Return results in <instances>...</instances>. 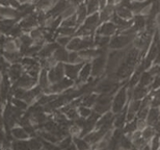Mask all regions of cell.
Returning <instances> with one entry per match:
<instances>
[{
	"instance_id": "17",
	"label": "cell",
	"mask_w": 160,
	"mask_h": 150,
	"mask_svg": "<svg viewBox=\"0 0 160 150\" xmlns=\"http://www.w3.org/2000/svg\"><path fill=\"white\" fill-rule=\"evenodd\" d=\"M38 23H39V20H38L37 16L36 15H29L22 20L20 25L22 26V28H23V30H29L30 28L36 26Z\"/></svg>"
},
{
	"instance_id": "36",
	"label": "cell",
	"mask_w": 160,
	"mask_h": 150,
	"mask_svg": "<svg viewBox=\"0 0 160 150\" xmlns=\"http://www.w3.org/2000/svg\"><path fill=\"white\" fill-rule=\"evenodd\" d=\"M120 148H124V149L133 148V142L129 136H127V135L123 136V138H122L121 143H120Z\"/></svg>"
},
{
	"instance_id": "19",
	"label": "cell",
	"mask_w": 160,
	"mask_h": 150,
	"mask_svg": "<svg viewBox=\"0 0 160 150\" xmlns=\"http://www.w3.org/2000/svg\"><path fill=\"white\" fill-rule=\"evenodd\" d=\"M52 55L55 57V59L57 62H62V63H69V52L67 51V49L63 46H59Z\"/></svg>"
},
{
	"instance_id": "9",
	"label": "cell",
	"mask_w": 160,
	"mask_h": 150,
	"mask_svg": "<svg viewBox=\"0 0 160 150\" xmlns=\"http://www.w3.org/2000/svg\"><path fill=\"white\" fill-rule=\"evenodd\" d=\"M24 72H25L24 66L22 65L21 63H16V64H12L11 65V67H9V69L8 71V74L9 76L11 81L16 82L22 75H23Z\"/></svg>"
},
{
	"instance_id": "46",
	"label": "cell",
	"mask_w": 160,
	"mask_h": 150,
	"mask_svg": "<svg viewBox=\"0 0 160 150\" xmlns=\"http://www.w3.org/2000/svg\"><path fill=\"white\" fill-rule=\"evenodd\" d=\"M158 88H160V75L155 76L154 79H153L151 85H150V90H157Z\"/></svg>"
},
{
	"instance_id": "54",
	"label": "cell",
	"mask_w": 160,
	"mask_h": 150,
	"mask_svg": "<svg viewBox=\"0 0 160 150\" xmlns=\"http://www.w3.org/2000/svg\"><path fill=\"white\" fill-rule=\"evenodd\" d=\"M19 1H20L21 3H25V2H27L28 0H19Z\"/></svg>"
},
{
	"instance_id": "2",
	"label": "cell",
	"mask_w": 160,
	"mask_h": 150,
	"mask_svg": "<svg viewBox=\"0 0 160 150\" xmlns=\"http://www.w3.org/2000/svg\"><path fill=\"white\" fill-rule=\"evenodd\" d=\"M127 99H129L128 95V84L126 85H123L121 89H119L118 93L113 98L112 102V111L114 114L120 113L124 110V107L127 105Z\"/></svg>"
},
{
	"instance_id": "31",
	"label": "cell",
	"mask_w": 160,
	"mask_h": 150,
	"mask_svg": "<svg viewBox=\"0 0 160 150\" xmlns=\"http://www.w3.org/2000/svg\"><path fill=\"white\" fill-rule=\"evenodd\" d=\"M156 133L157 132H156L154 126H152V125H148L145 129L142 130V137L149 143H150V141H152V139L154 138V136L156 135Z\"/></svg>"
},
{
	"instance_id": "22",
	"label": "cell",
	"mask_w": 160,
	"mask_h": 150,
	"mask_svg": "<svg viewBox=\"0 0 160 150\" xmlns=\"http://www.w3.org/2000/svg\"><path fill=\"white\" fill-rule=\"evenodd\" d=\"M113 16V5L112 4H108L107 6H105L104 8H101L100 12V21L102 22H107L111 17Z\"/></svg>"
},
{
	"instance_id": "12",
	"label": "cell",
	"mask_w": 160,
	"mask_h": 150,
	"mask_svg": "<svg viewBox=\"0 0 160 150\" xmlns=\"http://www.w3.org/2000/svg\"><path fill=\"white\" fill-rule=\"evenodd\" d=\"M118 30L117 25L111 22H104L103 25H101L100 27L97 29V34H100V36H107L109 37L111 34H116V31Z\"/></svg>"
},
{
	"instance_id": "32",
	"label": "cell",
	"mask_w": 160,
	"mask_h": 150,
	"mask_svg": "<svg viewBox=\"0 0 160 150\" xmlns=\"http://www.w3.org/2000/svg\"><path fill=\"white\" fill-rule=\"evenodd\" d=\"M81 40H82V38H80V37L73 38V39L70 41V43L67 45V48H68V50H72V51H79Z\"/></svg>"
},
{
	"instance_id": "51",
	"label": "cell",
	"mask_w": 160,
	"mask_h": 150,
	"mask_svg": "<svg viewBox=\"0 0 160 150\" xmlns=\"http://www.w3.org/2000/svg\"><path fill=\"white\" fill-rule=\"evenodd\" d=\"M151 94H152L153 97H158V98H160V88H158L157 90H154Z\"/></svg>"
},
{
	"instance_id": "18",
	"label": "cell",
	"mask_w": 160,
	"mask_h": 150,
	"mask_svg": "<svg viewBox=\"0 0 160 150\" xmlns=\"http://www.w3.org/2000/svg\"><path fill=\"white\" fill-rule=\"evenodd\" d=\"M160 121V108L159 107H151L149 111L148 117H147V122L148 125H155L156 123Z\"/></svg>"
},
{
	"instance_id": "20",
	"label": "cell",
	"mask_w": 160,
	"mask_h": 150,
	"mask_svg": "<svg viewBox=\"0 0 160 150\" xmlns=\"http://www.w3.org/2000/svg\"><path fill=\"white\" fill-rule=\"evenodd\" d=\"M58 0H39L36 3V8L39 12H47L50 11Z\"/></svg>"
},
{
	"instance_id": "7",
	"label": "cell",
	"mask_w": 160,
	"mask_h": 150,
	"mask_svg": "<svg viewBox=\"0 0 160 150\" xmlns=\"http://www.w3.org/2000/svg\"><path fill=\"white\" fill-rule=\"evenodd\" d=\"M86 62H81L77 64H71V63H65V71L67 77L73 79V80H77L79 77L80 70L82 69L83 65Z\"/></svg>"
},
{
	"instance_id": "37",
	"label": "cell",
	"mask_w": 160,
	"mask_h": 150,
	"mask_svg": "<svg viewBox=\"0 0 160 150\" xmlns=\"http://www.w3.org/2000/svg\"><path fill=\"white\" fill-rule=\"evenodd\" d=\"M76 24H77V16H76V14L70 16V17H68L66 20L62 22V26L65 27H74Z\"/></svg>"
},
{
	"instance_id": "16",
	"label": "cell",
	"mask_w": 160,
	"mask_h": 150,
	"mask_svg": "<svg viewBox=\"0 0 160 150\" xmlns=\"http://www.w3.org/2000/svg\"><path fill=\"white\" fill-rule=\"evenodd\" d=\"M150 90L149 87H143V85H137L133 88V92H132V99H137V100H142L147 95H148V92Z\"/></svg>"
},
{
	"instance_id": "35",
	"label": "cell",
	"mask_w": 160,
	"mask_h": 150,
	"mask_svg": "<svg viewBox=\"0 0 160 150\" xmlns=\"http://www.w3.org/2000/svg\"><path fill=\"white\" fill-rule=\"evenodd\" d=\"M12 103L14 104L16 107L20 108V110L24 111L29 107V104H28L26 101L23 99H19V98H16V97L12 98Z\"/></svg>"
},
{
	"instance_id": "15",
	"label": "cell",
	"mask_w": 160,
	"mask_h": 150,
	"mask_svg": "<svg viewBox=\"0 0 160 150\" xmlns=\"http://www.w3.org/2000/svg\"><path fill=\"white\" fill-rule=\"evenodd\" d=\"M2 55L5 57L6 60L11 64H16V63H21L23 54L21 53L20 50L17 51H2Z\"/></svg>"
},
{
	"instance_id": "29",
	"label": "cell",
	"mask_w": 160,
	"mask_h": 150,
	"mask_svg": "<svg viewBox=\"0 0 160 150\" xmlns=\"http://www.w3.org/2000/svg\"><path fill=\"white\" fill-rule=\"evenodd\" d=\"M124 133L125 135H131V133H133L135 130H137V117L134 118L133 120L131 121H128L127 122V125L124 126Z\"/></svg>"
},
{
	"instance_id": "44",
	"label": "cell",
	"mask_w": 160,
	"mask_h": 150,
	"mask_svg": "<svg viewBox=\"0 0 160 150\" xmlns=\"http://www.w3.org/2000/svg\"><path fill=\"white\" fill-rule=\"evenodd\" d=\"M79 52L78 51H71L69 53V63L71 64H77L79 63Z\"/></svg>"
},
{
	"instance_id": "6",
	"label": "cell",
	"mask_w": 160,
	"mask_h": 150,
	"mask_svg": "<svg viewBox=\"0 0 160 150\" xmlns=\"http://www.w3.org/2000/svg\"><path fill=\"white\" fill-rule=\"evenodd\" d=\"M65 63L58 62L55 66L48 70V75H49V80L51 84H55L65 77Z\"/></svg>"
},
{
	"instance_id": "41",
	"label": "cell",
	"mask_w": 160,
	"mask_h": 150,
	"mask_svg": "<svg viewBox=\"0 0 160 150\" xmlns=\"http://www.w3.org/2000/svg\"><path fill=\"white\" fill-rule=\"evenodd\" d=\"M73 136L71 135H69V136H67L65 139H62V141L59 142V147L60 149H69V147L71 146L73 143V138H72Z\"/></svg>"
},
{
	"instance_id": "56",
	"label": "cell",
	"mask_w": 160,
	"mask_h": 150,
	"mask_svg": "<svg viewBox=\"0 0 160 150\" xmlns=\"http://www.w3.org/2000/svg\"><path fill=\"white\" fill-rule=\"evenodd\" d=\"M137 1H143V0H137Z\"/></svg>"
},
{
	"instance_id": "26",
	"label": "cell",
	"mask_w": 160,
	"mask_h": 150,
	"mask_svg": "<svg viewBox=\"0 0 160 150\" xmlns=\"http://www.w3.org/2000/svg\"><path fill=\"white\" fill-rule=\"evenodd\" d=\"M86 15H88V6H86L85 4H83V3H81V4L78 5L77 11H76V16H77V24H81L82 22L85 20Z\"/></svg>"
},
{
	"instance_id": "42",
	"label": "cell",
	"mask_w": 160,
	"mask_h": 150,
	"mask_svg": "<svg viewBox=\"0 0 160 150\" xmlns=\"http://www.w3.org/2000/svg\"><path fill=\"white\" fill-rule=\"evenodd\" d=\"M78 113L81 117H84V118H88V116H91L92 111L89 108L88 106H85V105H80L78 106Z\"/></svg>"
},
{
	"instance_id": "21",
	"label": "cell",
	"mask_w": 160,
	"mask_h": 150,
	"mask_svg": "<svg viewBox=\"0 0 160 150\" xmlns=\"http://www.w3.org/2000/svg\"><path fill=\"white\" fill-rule=\"evenodd\" d=\"M39 85L43 88L44 92H46L49 89L51 82L49 80V75H48V70L45 68H42L40 76H39Z\"/></svg>"
},
{
	"instance_id": "47",
	"label": "cell",
	"mask_w": 160,
	"mask_h": 150,
	"mask_svg": "<svg viewBox=\"0 0 160 150\" xmlns=\"http://www.w3.org/2000/svg\"><path fill=\"white\" fill-rule=\"evenodd\" d=\"M71 40L72 39H70V37L63 36V37H60V38H58V39H57V43H58L60 46L66 47L70 43V41H71Z\"/></svg>"
},
{
	"instance_id": "40",
	"label": "cell",
	"mask_w": 160,
	"mask_h": 150,
	"mask_svg": "<svg viewBox=\"0 0 160 150\" xmlns=\"http://www.w3.org/2000/svg\"><path fill=\"white\" fill-rule=\"evenodd\" d=\"M28 144H29V149H41L43 148V144L40 141V139L38 137H33L28 140Z\"/></svg>"
},
{
	"instance_id": "39",
	"label": "cell",
	"mask_w": 160,
	"mask_h": 150,
	"mask_svg": "<svg viewBox=\"0 0 160 150\" xmlns=\"http://www.w3.org/2000/svg\"><path fill=\"white\" fill-rule=\"evenodd\" d=\"M57 34H62V36H66V37H70L73 36V34H76V28L75 27H65L62 26L59 29H57Z\"/></svg>"
},
{
	"instance_id": "27",
	"label": "cell",
	"mask_w": 160,
	"mask_h": 150,
	"mask_svg": "<svg viewBox=\"0 0 160 150\" xmlns=\"http://www.w3.org/2000/svg\"><path fill=\"white\" fill-rule=\"evenodd\" d=\"M147 25V21H146V18L143 17L142 15H139L137 14L135 17H134V22H133V26L134 28L137 30V31H142L145 29Z\"/></svg>"
},
{
	"instance_id": "1",
	"label": "cell",
	"mask_w": 160,
	"mask_h": 150,
	"mask_svg": "<svg viewBox=\"0 0 160 150\" xmlns=\"http://www.w3.org/2000/svg\"><path fill=\"white\" fill-rule=\"evenodd\" d=\"M114 93H101L98 95L97 101L94 105V111H98L99 114L103 115L107 111H109V108L112 107L113 95Z\"/></svg>"
},
{
	"instance_id": "3",
	"label": "cell",
	"mask_w": 160,
	"mask_h": 150,
	"mask_svg": "<svg viewBox=\"0 0 160 150\" xmlns=\"http://www.w3.org/2000/svg\"><path fill=\"white\" fill-rule=\"evenodd\" d=\"M134 36H135V34H126L122 33V34L114 36L112 39L110 40L109 46H108V47L111 48V49H122V48H124V47L129 45V44L134 40Z\"/></svg>"
},
{
	"instance_id": "34",
	"label": "cell",
	"mask_w": 160,
	"mask_h": 150,
	"mask_svg": "<svg viewBox=\"0 0 160 150\" xmlns=\"http://www.w3.org/2000/svg\"><path fill=\"white\" fill-rule=\"evenodd\" d=\"M12 149H29V144L27 140H18L12 142Z\"/></svg>"
},
{
	"instance_id": "24",
	"label": "cell",
	"mask_w": 160,
	"mask_h": 150,
	"mask_svg": "<svg viewBox=\"0 0 160 150\" xmlns=\"http://www.w3.org/2000/svg\"><path fill=\"white\" fill-rule=\"evenodd\" d=\"M132 11L127 8V6H123V5H117L116 8V14H118L121 18L125 19V20H129V19L132 18Z\"/></svg>"
},
{
	"instance_id": "30",
	"label": "cell",
	"mask_w": 160,
	"mask_h": 150,
	"mask_svg": "<svg viewBox=\"0 0 160 150\" xmlns=\"http://www.w3.org/2000/svg\"><path fill=\"white\" fill-rule=\"evenodd\" d=\"M73 142H74V144L76 145L77 149H80V150L88 149V148L92 147V146L85 141L84 138L82 139L81 137H73Z\"/></svg>"
},
{
	"instance_id": "11",
	"label": "cell",
	"mask_w": 160,
	"mask_h": 150,
	"mask_svg": "<svg viewBox=\"0 0 160 150\" xmlns=\"http://www.w3.org/2000/svg\"><path fill=\"white\" fill-rule=\"evenodd\" d=\"M100 14L98 12L94 13V14L89 15V17H88L84 21V26L86 28H88L92 34L95 33V30L97 29L98 26L100 25Z\"/></svg>"
},
{
	"instance_id": "13",
	"label": "cell",
	"mask_w": 160,
	"mask_h": 150,
	"mask_svg": "<svg viewBox=\"0 0 160 150\" xmlns=\"http://www.w3.org/2000/svg\"><path fill=\"white\" fill-rule=\"evenodd\" d=\"M60 45L57 42H52V43H49L48 45H45L42 47V49L39 51L38 53V56L42 57V59H46V57H49L51 56L52 54L54 53L57 48H58Z\"/></svg>"
},
{
	"instance_id": "28",
	"label": "cell",
	"mask_w": 160,
	"mask_h": 150,
	"mask_svg": "<svg viewBox=\"0 0 160 150\" xmlns=\"http://www.w3.org/2000/svg\"><path fill=\"white\" fill-rule=\"evenodd\" d=\"M82 102H81V105H85V106H88V107H92L94 106L96 101H97V98H98V95L97 94H88V95H84L82 96Z\"/></svg>"
},
{
	"instance_id": "8",
	"label": "cell",
	"mask_w": 160,
	"mask_h": 150,
	"mask_svg": "<svg viewBox=\"0 0 160 150\" xmlns=\"http://www.w3.org/2000/svg\"><path fill=\"white\" fill-rule=\"evenodd\" d=\"M38 81H39L38 78H34L32 76H30L28 73L24 72L23 75H22L17 81L14 82V87H20V88L26 89V90H29V89H32L33 87H36V84Z\"/></svg>"
},
{
	"instance_id": "45",
	"label": "cell",
	"mask_w": 160,
	"mask_h": 150,
	"mask_svg": "<svg viewBox=\"0 0 160 150\" xmlns=\"http://www.w3.org/2000/svg\"><path fill=\"white\" fill-rule=\"evenodd\" d=\"M151 148L152 149H159L160 148V133H156L154 136V138L152 139Z\"/></svg>"
},
{
	"instance_id": "5",
	"label": "cell",
	"mask_w": 160,
	"mask_h": 150,
	"mask_svg": "<svg viewBox=\"0 0 160 150\" xmlns=\"http://www.w3.org/2000/svg\"><path fill=\"white\" fill-rule=\"evenodd\" d=\"M92 77H99L104 71L105 64H106V51L103 50L100 54L92 59Z\"/></svg>"
},
{
	"instance_id": "49",
	"label": "cell",
	"mask_w": 160,
	"mask_h": 150,
	"mask_svg": "<svg viewBox=\"0 0 160 150\" xmlns=\"http://www.w3.org/2000/svg\"><path fill=\"white\" fill-rule=\"evenodd\" d=\"M149 71L154 77L157 75H160V65H154L151 69H149Z\"/></svg>"
},
{
	"instance_id": "4",
	"label": "cell",
	"mask_w": 160,
	"mask_h": 150,
	"mask_svg": "<svg viewBox=\"0 0 160 150\" xmlns=\"http://www.w3.org/2000/svg\"><path fill=\"white\" fill-rule=\"evenodd\" d=\"M75 84V80L69 78V77H63L62 80H59L58 82L55 84H51L49 89L45 92L47 94H58L62 92H65L66 90H68L69 88H72Z\"/></svg>"
},
{
	"instance_id": "55",
	"label": "cell",
	"mask_w": 160,
	"mask_h": 150,
	"mask_svg": "<svg viewBox=\"0 0 160 150\" xmlns=\"http://www.w3.org/2000/svg\"><path fill=\"white\" fill-rule=\"evenodd\" d=\"M159 29H160V18H159ZM159 34H160V30H159Z\"/></svg>"
},
{
	"instance_id": "43",
	"label": "cell",
	"mask_w": 160,
	"mask_h": 150,
	"mask_svg": "<svg viewBox=\"0 0 160 150\" xmlns=\"http://www.w3.org/2000/svg\"><path fill=\"white\" fill-rule=\"evenodd\" d=\"M69 132H70V135L73 136V137H80L81 135V132H82V128L79 127L77 124H73V125L69 128Z\"/></svg>"
},
{
	"instance_id": "48",
	"label": "cell",
	"mask_w": 160,
	"mask_h": 150,
	"mask_svg": "<svg viewBox=\"0 0 160 150\" xmlns=\"http://www.w3.org/2000/svg\"><path fill=\"white\" fill-rule=\"evenodd\" d=\"M148 126V122H147V119H139L137 118V129L142 130Z\"/></svg>"
},
{
	"instance_id": "53",
	"label": "cell",
	"mask_w": 160,
	"mask_h": 150,
	"mask_svg": "<svg viewBox=\"0 0 160 150\" xmlns=\"http://www.w3.org/2000/svg\"><path fill=\"white\" fill-rule=\"evenodd\" d=\"M71 1L74 5H77V4H81L83 0H71Z\"/></svg>"
},
{
	"instance_id": "50",
	"label": "cell",
	"mask_w": 160,
	"mask_h": 150,
	"mask_svg": "<svg viewBox=\"0 0 160 150\" xmlns=\"http://www.w3.org/2000/svg\"><path fill=\"white\" fill-rule=\"evenodd\" d=\"M151 107H160V98L153 97L151 101Z\"/></svg>"
},
{
	"instance_id": "33",
	"label": "cell",
	"mask_w": 160,
	"mask_h": 150,
	"mask_svg": "<svg viewBox=\"0 0 160 150\" xmlns=\"http://www.w3.org/2000/svg\"><path fill=\"white\" fill-rule=\"evenodd\" d=\"M86 6H88V15H92L97 12L98 8H100V1H99V0H88Z\"/></svg>"
},
{
	"instance_id": "38",
	"label": "cell",
	"mask_w": 160,
	"mask_h": 150,
	"mask_svg": "<svg viewBox=\"0 0 160 150\" xmlns=\"http://www.w3.org/2000/svg\"><path fill=\"white\" fill-rule=\"evenodd\" d=\"M22 33H23V28L20 24H17V25H14L12 28L9 30L8 34L11 36L12 38H15V39H18L22 36Z\"/></svg>"
},
{
	"instance_id": "52",
	"label": "cell",
	"mask_w": 160,
	"mask_h": 150,
	"mask_svg": "<svg viewBox=\"0 0 160 150\" xmlns=\"http://www.w3.org/2000/svg\"><path fill=\"white\" fill-rule=\"evenodd\" d=\"M99 1H100V8H104L105 5H106V3L108 2V0H99Z\"/></svg>"
},
{
	"instance_id": "25",
	"label": "cell",
	"mask_w": 160,
	"mask_h": 150,
	"mask_svg": "<svg viewBox=\"0 0 160 150\" xmlns=\"http://www.w3.org/2000/svg\"><path fill=\"white\" fill-rule=\"evenodd\" d=\"M153 79H154V76L150 73L149 70H146V71H143L142 73V75H140V79H139L138 85H143V87H149L150 88V85H151Z\"/></svg>"
},
{
	"instance_id": "14",
	"label": "cell",
	"mask_w": 160,
	"mask_h": 150,
	"mask_svg": "<svg viewBox=\"0 0 160 150\" xmlns=\"http://www.w3.org/2000/svg\"><path fill=\"white\" fill-rule=\"evenodd\" d=\"M128 106H129V105L127 104L126 106L124 107L123 111L116 115V119H114V123H113V126L116 127V128H124L125 123L127 122Z\"/></svg>"
},
{
	"instance_id": "23",
	"label": "cell",
	"mask_w": 160,
	"mask_h": 150,
	"mask_svg": "<svg viewBox=\"0 0 160 150\" xmlns=\"http://www.w3.org/2000/svg\"><path fill=\"white\" fill-rule=\"evenodd\" d=\"M12 135L17 140H27L30 138V136L24 129V127H12Z\"/></svg>"
},
{
	"instance_id": "10",
	"label": "cell",
	"mask_w": 160,
	"mask_h": 150,
	"mask_svg": "<svg viewBox=\"0 0 160 150\" xmlns=\"http://www.w3.org/2000/svg\"><path fill=\"white\" fill-rule=\"evenodd\" d=\"M92 69V62H86L84 65H83L82 69L80 70L79 77H78L77 80H76V82H77V84H79V85L85 84V82L89 79V77H91Z\"/></svg>"
}]
</instances>
